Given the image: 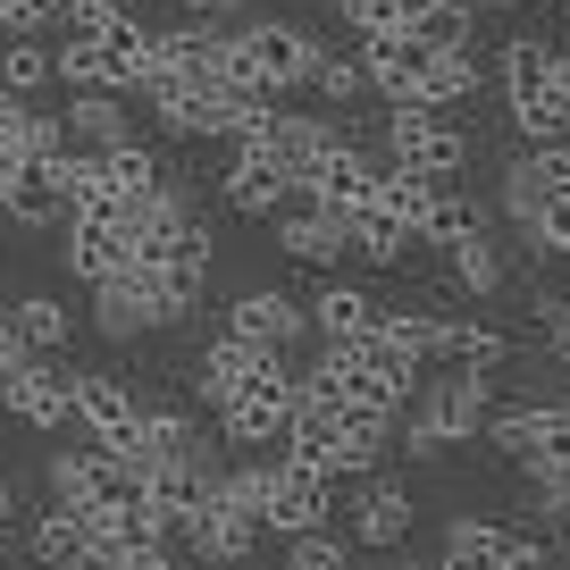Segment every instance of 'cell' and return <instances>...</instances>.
Listing matches in <instances>:
<instances>
[{
  "label": "cell",
  "instance_id": "1",
  "mask_svg": "<svg viewBox=\"0 0 570 570\" xmlns=\"http://www.w3.org/2000/svg\"><path fill=\"white\" fill-rule=\"evenodd\" d=\"M311 59H320V35L294 18H244L218 35V76H227L235 92H268V101H285V92H303Z\"/></svg>",
  "mask_w": 570,
  "mask_h": 570
},
{
  "label": "cell",
  "instance_id": "2",
  "mask_svg": "<svg viewBox=\"0 0 570 570\" xmlns=\"http://www.w3.org/2000/svg\"><path fill=\"white\" fill-rule=\"evenodd\" d=\"M194 294H202V268H142V261H126L118 277L92 285V327H101L109 344H135V336H151V327H177L185 311H194Z\"/></svg>",
  "mask_w": 570,
  "mask_h": 570
},
{
  "label": "cell",
  "instance_id": "3",
  "mask_svg": "<svg viewBox=\"0 0 570 570\" xmlns=\"http://www.w3.org/2000/svg\"><path fill=\"white\" fill-rule=\"evenodd\" d=\"M495 76H503V109H512L520 142H562L570 135V59L546 35H512Z\"/></svg>",
  "mask_w": 570,
  "mask_h": 570
},
{
  "label": "cell",
  "instance_id": "4",
  "mask_svg": "<svg viewBox=\"0 0 570 570\" xmlns=\"http://www.w3.org/2000/svg\"><path fill=\"white\" fill-rule=\"evenodd\" d=\"M386 168H411V177H428V185H453L470 168V135L453 126V109L386 101Z\"/></svg>",
  "mask_w": 570,
  "mask_h": 570
},
{
  "label": "cell",
  "instance_id": "5",
  "mask_svg": "<svg viewBox=\"0 0 570 570\" xmlns=\"http://www.w3.org/2000/svg\"><path fill=\"white\" fill-rule=\"evenodd\" d=\"M479 420H487V370H453V377H436V386L411 403V420H403V453L436 462L445 445H470V436H479Z\"/></svg>",
  "mask_w": 570,
  "mask_h": 570
},
{
  "label": "cell",
  "instance_id": "6",
  "mask_svg": "<svg viewBox=\"0 0 570 570\" xmlns=\"http://www.w3.org/2000/svg\"><path fill=\"white\" fill-rule=\"evenodd\" d=\"M285 411H294V361H285V353H252L244 386L218 403L227 445H277V436H285Z\"/></svg>",
  "mask_w": 570,
  "mask_h": 570
},
{
  "label": "cell",
  "instance_id": "7",
  "mask_svg": "<svg viewBox=\"0 0 570 570\" xmlns=\"http://www.w3.org/2000/svg\"><path fill=\"white\" fill-rule=\"evenodd\" d=\"M252 479H261V529L277 537H303V529H327V470H311L303 453H268V462H252Z\"/></svg>",
  "mask_w": 570,
  "mask_h": 570
},
{
  "label": "cell",
  "instance_id": "8",
  "mask_svg": "<svg viewBox=\"0 0 570 570\" xmlns=\"http://www.w3.org/2000/svg\"><path fill=\"white\" fill-rule=\"evenodd\" d=\"M479 436L495 453H512L520 470L529 462H570V403H503L479 420Z\"/></svg>",
  "mask_w": 570,
  "mask_h": 570
},
{
  "label": "cell",
  "instance_id": "9",
  "mask_svg": "<svg viewBox=\"0 0 570 570\" xmlns=\"http://www.w3.org/2000/svg\"><path fill=\"white\" fill-rule=\"evenodd\" d=\"M370 185H377V160L336 126V135L320 142V160L294 177V202H320V210H336V218H344L353 202H370Z\"/></svg>",
  "mask_w": 570,
  "mask_h": 570
},
{
  "label": "cell",
  "instance_id": "10",
  "mask_svg": "<svg viewBox=\"0 0 570 570\" xmlns=\"http://www.w3.org/2000/svg\"><path fill=\"white\" fill-rule=\"evenodd\" d=\"M51 495L59 503H109V512H135L142 503V470H126L118 453H101V445H85V453H59L51 462Z\"/></svg>",
  "mask_w": 570,
  "mask_h": 570
},
{
  "label": "cell",
  "instance_id": "11",
  "mask_svg": "<svg viewBox=\"0 0 570 570\" xmlns=\"http://www.w3.org/2000/svg\"><path fill=\"white\" fill-rule=\"evenodd\" d=\"M428 68H436V42H420L411 26H377V35H361V76H370V92H386V101H420Z\"/></svg>",
  "mask_w": 570,
  "mask_h": 570
},
{
  "label": "cell",
  "instance_id": "12",
  "mask_svg": "<svg viewBox=\"0 0 570 570\" xmlns=\"http://www.w3.org/2000/svg\"><path fill=\"white\" fill-rule=\"evenodd\" d=\"M101 453H118L126 470L210 462V445H202V436H194V420H185V411H135V420H126V436H118V445H101Z\"/></svg>",
  "mask_w": 570,
  "mask_h": 570
},
{
  "label": "cell",
  "instance_id": "13",
  "mask_svg": "<svg viewBox=\"0 0 570 570\" xmlns=\"http://www.w3.org/2000/svg\"><path fill=\"white\" fill-rule=\"evenodd\" d=\"M151 101V118L168 126V135L202 142V135H227V109L244 101L235 85H218V76H202V85H160V92H142Z\"/></svg>",
  "mask_w": 570,
  "mask_h": 570
},
{
  "label": "cell",
  "instance_id": "14",
  "mask_svg": "<svg viewBox=\"0 0 570 570\" xmlns=\"http://www.w3.org/2000/svg\"><path fill=\"white\" fill-rule=\"evenodd\" d=\"M0 411L26 428H68V370L51 353L42 361H18V370H0Z\"/></svg>",
  "mask_w": 570,
  "mask_h": 570
},
{
  "label": "cell",
  "instance_id": "15",
  "mask_svg": "<svg viewBox=\"0 0 570 570\" xmlns=\"http://www.w3.org/2000/svg\"><path fill=\"white\" fill-rule=\"evenodd\" d=\"M303 327H311L303 303H285L277 285H268V294H235V303H227V336L252 344V353H294Z\"/></svg>",
  "mask_w": 570,
  "mask_h": 570
},
{
  "label": "cell",
  "instance_id": "16",
  "mask_svg": "<svg viewBox=\"0 0 570 570\" xmlns=\"http://www.w3.org/2000/svg\"><path fill=\"white\" fill-rule=\"evenodd\" d=\"M218 194H227V210H244V218H277L285 202H294V177L268 160L261 142H235V160H227V177H218Z\"/></svg>",
  "mask_w": 570,
  "mask_h": 570
},
{
  "label": "cell",
  "instance_id": "17",
  "mask_svg": "<svg viewBox=\"0 0 570 570\" xmlns=\"http://www.w3.org/2000/svg\"><path fill=\"white\" fill-rule=\"evenodd\" d=\"M68 420L85 428L92 445H118L126 420H135V394H126V377H109V370H68Z\"/></svg>",
  "mask_w": 570,
  "mask_h": 570
},
{
  "label": "cell",
  "instance_id": "18",
  "mask_svg": "<svg viewBox=\"0 0 570 570\" xmlns=\"http://www.w3.org/2000/svg\"><path fill=\"white\" fill-rule=\"evenodd\" d=\"M0 218H18V227H59L68 218L51 160H0Z\"/></svg>",
  "mask_w": 570,
  "mask_h": 570
},
{
  "label": "cell",
  "instance_id": "19",
  "mask_svg": "<svg viewBox=\"0 0 570 570\" xmlns=\"http://www.w3.org/2000/svg\"><path fill=\"white\" fill-rule=\"evenodd\" d=\"M277 252L303 268H336L344 261V218L320 210V202H285L277 210Z\"/></svg>",
  "mask_w": 570,
  "mask_h": 570
},
{
  "label": "cell",
  "instance_id": "20",
  "mask_svg": "<svg viewBox=\"0 0 570 570\" xmlns=\"http://www.w3.org/2000/svg\"><path fill=\"white\" fill-rule=\"evenodd\" d=\"M344 252H361V261H377V268H403L411 252H420V235H411L386 202H353V210H344Z\"/></svg>",
  "mask_w": 570,
  "mask_h": 570
},
{
  "label": "cell",
  "instance_id": "21",
  "mask_svg": "<svg viewBox=\"0 0 570 570\" xmlns=\"http://www.w3.org/2000/svg\"><path fill=\"white\" fill-rule=\"evenodd\" d=\"M377 311H386L377 294H361V285H336V277H327L320 294L303 303V320L320 327V344H361V336L377 327Z\"/></svg>",
  "mask_w": 570,
  "mask_h": 570
},
{
  "label": "cell",
  "instance_id": "22",
  "mask_svg": "<svg viewBox=\"0 0 570 570\" xmlns=\"http://www.w3.org/2000/svg\"><path fill=\"white\" fill-rule=\"evenodd\" d=\"M59 261H68V277H85V285L118 277V268H126V235H118V218H101V210L68 218V244H59Z\"/></svg>",
  "mask_w": 570,
  "mask_h": 570
},
{
  "label": "cell",
  "instance_id": "23",
  "mask_svg": "<svg viewBox=\"0 0 570 570\" xmlns=\"http://www.w3.org/2000/svg\"><path fill=\"white\" fill-rule=\"evenodd\" d=\"M336 135V118H311V109H268V135H261V151L285 168V177H303L311 160H320V142Z\"/></svg>",
  "mask_w": 570,
  "mask_h": 570
},
{
  "label": "cell",
  "instance_id": "24",
  "mask_svg": "<svg viewBox=\"0 0 570 570\" xmlns=\"http://www.w3.org/2000/svg\"><path fill=\"white\" fill-rule=\"evenodd\" d=\"M353 537H361V546H377V553H394L411 537V495L394 479H370V487H361V503H353Z\"/></svg>",
  "mask_w": 570,
  "mask_h": 570
},
{
  "label": "cell",
  "instance_id": "25",
  "mask_svg": "<svg viewBox=\"0 0 570 570\" xmlns=\"http://www.w3.org/2000/svg\"><path fill=\"white\" fill-rule=\"evenodd\" d=\"M436 361H453V370H503L512 361V336L487 320H445L436 311Z\"/></svg>",
  "mask_w": 570,
  "mask_h": 570
},
{
  "label": "cell",
  "instance_id": "26",
  "mask_svg": "<svg viewBox=\"0 0 570 570\" xmlns=\"http://www.w3.org/2000/svg\"><path fill=\"white\" fill-rule=\"evenodd\" d=\"M0 327L26 344V353H68V336H76V311L68 303H51V294H26V303H9L0 311Z\"/></svg>",
  "mask_w": 570,
  "mask_h": 570
},
{
  "label": "cell",
  "instance_id": "27",
  "mask_svg": "<svg viewBox=\"0 0 570 570\" xmlns=\"http://www.w3.org/2000/svg\"><path fill=\"white\" fill-rule=\"evenodd\" d=\"M59 126H68V142H76V151H109V142H126V135H135V118L118 109V92H76Z\"/></svg>",
  "mask_w": 570,
  "mask_h": 570
},
{
  "label": "cell",
  "instance_id": "28",
  "mask_svg": "<svg viewBox=\"0 0 570 570\" xmlns=\"http://www.w3.org/2000/svg\"><path fill=\"white\" fill-rule=\"evenodd\" d=\"M503 562H512V529H495V520H453L445 553H436V570H503Z\"/></svg>",
  "mask_w": 570,
  "mask_h": 570
},
{
  "label": "cell",
  "instance_id": "29",
  "mask_svg": "<svg viewBox=\"0 0 570 570\" xmlns=\"http://www.w3.org/2000/svg\"><path fill=\"white\" fill-rule=\"evenodd\" d=\"M445 261H453V285H462V294H503V252H495V235L487 227H470V235H453L445 244Z\"/></svg>",
  "mask_w": 570,
  "mask_h": 570
},
{
  "label": "cell",
  "instance_id": "30",
  "mask_svg": "<svg viewBox=\"0 0 570 570\" xmlns=\"http://www.w3.org/2000/svg\"><path fill=\"white\" fill-rule=\"evenodd\" d=\"M101 168H109V194H118V202L160 194V185H168V160L151 151V142H135V135H126V142H109V151H101Z\"/></svg>",
  "mask_w": 570,
  "mask_h": 570
},
{
  "label": "cell",
  "instance_id": "31",
  "mask_svg": "<svg viewBox=\"0 0 570 570\" xmlns=\"http://www.w3.org/2000/svg\"><path fill=\"white\" fill-rule=\"evenodd\" d=\"M35 562L42 570H92V537H85V520H76L68 503L35 520Z\"/></svg>",
  "mask_w": 570,
  "mask_h": 570
},
{
  "label": "cell",
  "instance_id": "32",
  "mask_svg": "<svg viewBox=\"0 0 570 570\" xmlns=\"http://www.w3.org/2000/svg\"><path fill=\"white\" fill-rule=\"evenodd\" d=\"M101 51H109V85H118V92H142V85H151V26H135V9L101 35Z\"/></svg>",
  "mask_w": 570,
  "mask_h": 570
},
{
  "label": "cell",
  "instance_id": "33",
  "mask_svg": "<svg viewBox=\"0 0 570 570\" xmlns=\"http://www.w3.org/2000/svg\"><path fill=\"white\" fill-rule=\"evenodd\" d=\"M244 370H252V344H235L227 327H218V336L202 344V361H194V386H202V403L218 411V403H227L235 386H244Z\"/></svg>",
  "mask_w": 570,
  "mask_h": 570
},
{
  "label": "cell",
  "instance_id": "34",
  "mask_svg": "<svg viewBox=\"0 0 570 570\" xmlns=\"http://www.w3.org/2000/svg\"><path fill=\"white\" fill-rule=\"evenodd\" d=\"M42 85H51V42H42V35H9V42H0V92L35 101Z\"/></svg>",
  "mask_w": 570,
  "mask_h": 570
},
{
  "label": "cell",
  "instance_id": "35",
  "mask_svg": "<svg viewBox=\"0 0 570 570\" xmlns=\"http://www.w3.org/2000/svg\"><path fill=\"white\" fill-rule=\"evenodd\" d=\"M520 244L537 252V261H570V185H546V202H537V218L520 227Z\"/></svg>",
  "mask_w": 570,
  "mask_h": 570
},
{
  "label": "cell",
  "instance_id": "36",
  "mask_svg": "<svg viewBox=\"0 0 570 570\" xmlns=\"http://www.w3.org/2000/svg\"><path fill=\"white\" fill-rule=\"evenodd\" d=\"M470 227H487V210L470 194H453V185H436L428 194V227H420V244H453V235H470Z\"/></svg>",
  "mask_w": 570,
  "mask_h": 570
},
{
  "label": "cell",
  "instance_id": "37",
  "mask_svg": "<svg viewBox=\"0 0 570 570\" xmlns=\"http://www.w3.org/2000/svg\"><path fill=\"white\" fill-rule=\"evenodd\" d=\"M311 92H320L327 109H344V101H361V92H370V76H361V59H336V51H320L311 59V76H303Z\"/></svg>",
  "mask_w": 570,
  "mask_h": 570
},
{
  "label": "cell",
  "instance_id": "38",
  "mask_svg": "<svg viewBox=\"0 0 570 570\" xmlns=\"http://www.w3.org/2000/svg\"><path fill=\"white\" fill-rule=\"evenodd\" d=\"M537 202H546V177H537V160H529V151H520V160H503V218H512V227H529Z\"/></svg>",
  "mask_w": 570,
  "mask_h": 570
},
{
  "label": "cell",
  "instance_id": "39",
  "mask_svg": "<svg viewBox=\"0 0 570 570\" xmlns=\"http://www.w3.org/2000/svg\"><path fill=\"white\" fill-rule=\"evenodd\" d=\"M529 503L570 529V462H529Z\"/></svg>",
  "mask_w": 570,
  "mask_h": 570
},
{
  "label": "cell",
  "instance_id": "40",
  "mask_svg": "<svg viewBox=\"0 0 570 570\" xmlns=\"http://www.w3.org/2000/svg\"><path fill=\"white\" fill-rule=\"evenodd\" d=\"M285 570H353V562H344V537L303 529V537H285Z\"/></svg>",
  "mask_w": 570,
  "mask_h": 570
},
{
  "label": "cell",
  "instance_id": "41",
  "mask_svg": "<svg viewBox=\"0 0 570 570\" xmlns=\"http://www.w3.org/2000/svg\"><path fill=\"white\" fill-rule=\"evenodd\" d=\"M92 570H185V562L168 553V537H142V546H118V553H101Z\"/></svg>",
  "mask_w": 570,
  "mask_h": 570
},
{
  "label": "cell",
  "instance_id": "42",
  "mask_svg": "<svg viewBox=\"0 0 570 570\" xmlns=\"http://www.w3.org/2000/svg\"><path fill=\"white\" fill-rule=\"evenodd\" d=\"M9 35H51V0H0V42Z\"/></svg>",
  "mask_w": 570,
  "mask_h": 570
},
{
  "label": "cell",
  "instance_id": "43",
  "mask_svg": "<svg viewBox=\"0 0 570 570\" xmlns=\"http://www.w3.org/2000/svg\"><path fill=\"white\" fill-rule=\"evenodd\" d=\"M18 142H26V101L0 92V160H18Z\"/></svg>",
  "mask_w": 570,
  "mask_h": 570
},
{
  "label": "cell",
  "instance_id": "44",
  "mask_svg": "<svg viewBox=\"0 0 570 570\" xmlns=\"http://www.w3.org/2000/svg\"><path fill=\"white\" fill-rule=\"evenodd\" d=\"M177 18H202V26H227V18H244V0H177Z\"/></svg>",
  "mask_w": 570,
  "mask_h": 570
},
{
  "label": "cell",
  "instance_id": "45",
  "mask_svg": "<svg viewBox=\"0 0 570 570\" xmlns=\"http://www.w3.org/2000/svg\"><path fill=\"white\" fill-rule=\"evenodd\" d=\"M9 512H18V487H9V479H0V529H9Z\"/></svg>",
  "mask_w": 570,
  "mask_h": 570
},
{
  "label": "cell",
  "instance_id": "46",
  "mask_svg": "<svg viewBox=\"0 0 570 570\" xmlns=\"http://www.w3.org/2000/svg\"><path fill=\"white\" fill-rule=\"evenodd\" d=\"M0 570H9V546H0Z\"/></svg>",
  "mask_w": 570,
  "mask_h": 570
}]
</instances>
